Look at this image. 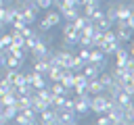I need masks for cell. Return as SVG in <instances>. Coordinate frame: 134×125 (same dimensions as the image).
<instances>
[{"mask_svg":"<svg viewBox=\"0 0 134 125\" xmlns=\"http://www.w3.org/2000/svg\"><path fill=\"white\" fill-rule=\"evenodd\" d=\"M77 38H80V29H75L69 23H65L63 27V48H71V46H77Z\"/></svg>","mask_w":134,"mask_h":125,"instance_id":"6da1fadb","label":"cell"},{"mask_svg":"<svg viewBox=\"0 0 134 125\" xmlns=\"http://www.w3.org/2000/svg\"><path fill=\"white\" fill-rule=\"evenodd\" d=\"M61 23V12L57 10H50L48 8V12L44 15V19H42V23H40V31H48L50 27H54V25H59Z\"/></svg>","mask_w":134,"mask_h":125,"instance_id":"7a4b0ae2","label":"cell"},{"mask_svg":"<svg viewBox=\"0 0 134 125\" xmlns=\"http://www.w3.org/2000/svg\"><path fill=\"white\" fill-rule=\"evenodd\" d=\"M25 83H29L34 90H40V88H44L48 81H46V75H42V73H38V71H31V73H25Z\"/></svg>","mask_w":134,"mask_h":125,"instance_id":"3957f363","label":"cell"},{"mask_svg":"<svg viewBox=\"0 0 134 125\" xmlns=\"http://www.w3.org/2000/svg\"><path fill=\"white\" fill-rule=\"evenodd\" d=\"M77 121V115L69 108H57V123L61 125H73Z\"/></svg>","mask_w":134,"mask_h":125,"instance_id":"277c9868","label":"cell"},{"mask_svg":"<svg viewBox=\"0 0 134 125\" xmlns=\"http://www.w3.org/2000/svg\"><path fill=\"white\" fill-rule=\"evenodd\" d=\"M40 8L36 6V4H25V6H21V19H23V23L25 25H31L34 21H36V12H38Z\"/></svg>","mask_w":134,"mask_h":125,"instance_id":"5b68a950","label":"cell"},{"mask_svg":"<svg viewBox=\"0 0 134 125\" xmlns=\"http://www.w3.org/2000/svg\"><path fill=\"white\" fill-rule=\"evenodd\" d=\"M38 115H40V123H44V125H48V123H57V108H52V106L44 108V110L38 113Z\"/></svg>","mask_w":134,"mask_h":125,"instance_id":"8992f818","label":"cell"},{"mask_svg":"<svg viewBox=\"0 0 134 125\" xmlns=\"http://www.w3.org/2000/svg\"><path fill=\"white\" fill-rule=\"evenodd\" d=\"M132 10H134L132 2H130V4H117V6H115V21H117V19H126V17L134 15Z\"/></svg>","mask_w":134,"mask_h":125,"instance_id":"52a82bcc","label":"cell"},{"mask_svg":"<svg viewBox=\"0 0 134 125\" xmlns=\"http://www.w3.org/2000/svg\"><path fill=\"white\" fill-rule=\"evenodd\" d=\"M25 60H21V58H17V56H13L10 52H4V67H8V69H21V65H23Z\"/></svg>","mask_w":134,"mask_h":125,"instance_id":"ba28073f","label":"cell"},{"mask_svg":"<svg viewBox=\"0 0 134 125\" xmlns=\"http://www.w3.org/2000/svg\"><path fill=\"white\" fill-rule=\"evenodd\" d=\"M46 88H48L54 96H67V94H69V90H65V85H63L61 81H50V83H46Z\"/></svg>","mask_w":134,"mask_h":125,"instance_id":"9c48e42d","label":"cell"},{"mask_svg":"<svg viewBox=\"0 0 134 125\" xmlns=\"http://www.w3.org/2000/svg\"><path fill=\"white\" fill-rule=\"evenodd\" d=\"M86 92H88L90 96H94V94H100V92H105V88H103V83H100L98 79H88Z\"/></svg>","mask_w":134,"mask_h":125,"instance_id":"30bf717a","label":"cell"},{"mask_svg":"<svg viewBox=\"0 0 134 125\" xmlns=\"http://www.w3.org/2000/svg\"><path fill=\"white\" fill-rule=\"evenodd\" d=\"M59 12H61V17H65L67 21H73V19L80 15V6H77V4H73V6H67V8L59 10Z\"/></svg>","mask_w":134,"mask_h":125,"instance_id":"8fae6325","label":"cell"},{"mask_svg":"<svg viewBox=\"0 0 134 125\" xmlns=\"http://www.w3.org/2000/svg\"><path fill=\"white\" fill-rule=\"evenodd\" d=\"M13 119H15V123H19V125H34V123H38V119H36V117H27V115H25V113H21V110H19Z\"/></svg>","mask_w":134,"mask_h":125,"instance_id":"7c38bea8","label":"cell"},{"mask_svg":"<svg viewBox=\"0 0 134 125\" xmlns=\"http://www.w3.org/2000/svg\"><path fill=\"white\" fill-rule=\"evenodd\" d=\"M132 31L134 29H128V27H119V29H115V38L119 40V42H130L132 40Z\"/></svg>","mask_w":134,"mask_h":125,"instance_id":"4fadbf2b","label":"cell"},{"mask_svg":"<svg viewBox=\"0 0 134 125\" xmlns=\"http://www.w3.org/2000/svg\"><path fill=\"white\" fill-rule=\"evenodd\" d=\"M17 12H19V6H8L6 8V12H4V25H10L15 19H17Z\"/></svg>","mask_w":134,"mask_h":125,"instance_id":"5bb4252c","label":"cell"},{"mask_svg":"<svg viewBox=\"0 0 134 125\" xmlns=\"http://www.w3.org/2000/svg\"><path fill=\"white\" fill-rule=\"evenodd\" d=\"M103 58H105V54H103L96 46H94V48H90V54H88V63H90V65H96V63H100Z\"/></svg>","mask_w":134,"mask_h":125,"instance_id":"9a60e30c","label":"cell"},{"mask_svg":"<svg viewBox=\"0 0 134 125\" xmlns=\"http://www.w3.org/2000/svg\"><path fill=\"white\" fill-rule=\"evenodd\" d=\"M82 73H84L88 79H96V77H98V69H96V65H90V63H86V65L82 67Z\"/></svg>","mask_w":134,"mask_h":125,"instance_id":"2e32d148","label":"cell"},{"mask_svg":"<svg viewBox=\"0 0 134 125\" xmlns=\"http://www.w3.org/2000/svg\"><path fill=\"white\" fill-rule=\"evenodd\" d=\"M48 67H50V63H48L46 58H36V63H34V71H38V73H42V75H46Z\"/></svg>","mask_w":134,"mask_h":125,"instance_id":"e0dca14e","label":"cell"},{"mask_svg":"<svg viewBox=\"0 0 134 125\" xmlns=\"http://www.w3.org/2000/svg\"><path fill=\"white\" fill-rule=\"evenodd\" d=\"M96 79H98V81L103 83V88H105V90H107V88H109V85H111V83L115 81V79H113V75H111V73H107V71H100Z\"/></svg>","mask_w":134,"mask_h":125,"instance_id":"ac0fdd59","label":"cell"},{"mask_svg":"<svg viewBox=\"0 0 134 125\" xmlns=\"http://www.w3.org/2000/svg\"><path fill=\"white\" fill-rule=\"evenodd\" d=\"M84 65H86V63H84L77 54H73V56H71V60H69V69H71V71H82V67H84Z\"/></svg>","mask_w":134,"mask_h":125,"instance_id":"d6986e66","label":"cell"},{"mask_svg":"<svg viewBox=\"0 0 134 125\" xmlns=\"http://www.w3.org/2000/svg\"><path fill=\"white\" fill-rule=\"evenodd\" d=\"M17 113H19V110H17V106H15V104H6V106H2V115H4V119H6V121H10Z\"/></svg>","mask_w":134,"mask_h":125,"instance_id":"ffe728a7","label":"cell"},{"mask_svg":"<svg viewBox=\"0 0 134 125\" xmlns=\"http://www.w3.org/2000/svg\"><path fill=\"white\" fill-rule=\"evenodd\" d=\"M98 8H100V2H88V4H84V12H82V15H86V17L90 19V15L96 12Z\"/></svg>","mask_w":134,"mask_h":125,"instance_id":"44dd1931","label":"cell"},{"mask_svg":"<svg viewBox=\"0 0 134 125\" xmlns=\"http://www.w3.org/2000/svg\"><path fill=\"white\" fill-rule=\"evenodd\" d=\"M94 25H96L98 29H111V27H113V21H111V19H107V17L103 15L98 21H94Z\"/></svg>","mask_w":134,"mask_h":125,"instance_id":"7402d4cb","label":"cell"},{"mask_svg":"<svg viewBox=\"0 0 134 125\" xmlns=\"http://www.w3.org/2000/svg\"><path fill=\"white\" fill-rule=\"evenodd\" d=\"M115 102H117L119 106H126V104H130V102H132V96H130V94H126V92H119V94L115 96Z\"/></svg>","mask_w":134,"mask_h":125,"instance_id":"603a6c76","label":"cell"},{"mask_svg":"<svg viewBox=\"0 0 134 125\" xmlns=\"http://www.w3.org/2000/svg\"><path fill=\"white\" fill-rule=\"evenodd\" d=\"M29 94H34V88H31L29 83H21V85H17V96H29Z\"/></svg>","mask_w":134,"mask_h":125,"instance_id":"cb8c5ba5","label":"cell"},{"mask_svg":"<svg viewBox=\"0 0 134 125\" xmlns=\"http://www.w3.org/2000/svg\"><path fill=\"white\" fill-rule=\"evenodd\" d=\"M121 92L134 96V79H128V81H121Z\"/></svg>","mask_w":134,"mask_h":125,"instance_id":"d4e9b609","label":"cell"},{"mask_svg":"<svg viewBox=\"0 0 134 125\" xmlns=\"http://www.w3.org/2000/svg\"><path fill=\"white\" fill-rule=\"evenodd\" d=\"M10 40H13L10 33H0V50H2V52L10 46Z\"/></svg>","mask_w":134,"mask_h":125,"instance_id":"484cf974","label":"cell"},{"mask_svg":"<svg viewBox=\"0 0 134 125\" xmlns=\"http://www.w3.org/2000/svg\"><path fill=\"white\" fill-rule=\"evenodd\" d=\"M34 4L40 8V10H48L52 6V0H34Z\"/></svg>","mask_w":134,"mask_h":125,"instance_id":"4316f807","label":"cell"},{"mask_svg":"<svg viewBox=\"0 0 134 125\" xmlns=\"http://www.w3.org/2000/svg\"><path fill=\"white\" fill-rule=\"evenodd\" d=\"M19 33H21V35H23V38H29V35H34V33H36V31H34V29H31V27H29V25H25V27H23V29H19Z\"/></svg>","mask_w":134,"mask_h":125,"instance_id":"83f0119b","label":"cell"},{"mask_svg":"<svg viewBox=\"0 0 134 125\" xmlns=\"http://www.w3.org/2000/svg\"><path fill=\"white\" fill-rule=\"evenodd\" d=\"M88 54H90V48H82V46H80V54H77V56H80L84 63H88Z\"/></svg>","mask_w":134,"mask_h":125,"instance_id":"f1b7e54d","label":"cell"},{"mask_svg":"<svg viewBox=\"0 0 134 125\" xmlns=\"http://www.w3.org/2000/svg\"><path fill=\"white\" fill-rule=\"evenodd\" d=\"M96 123H98V125H111V121H109V117H107L105 113H103V117L96 119Z\"/></svg>","mask_w":134,"mask_h":125,"instance_id":"f546056e","label":"cell"},{"mask_svg":"<svg viewBox=\"0 0 134 125\" xmlns=\"http://www.w3.org/2000/svg\"><path fill=\"white\" fill-rule=\"evenodd\" d=\"M29 2H31V0H15V6H19V8H21V6L29 4Z\"/></svg>","mask_w":134,"mask_h":125,"instance_id":"4dcf8cb0","label":"cell"},{"mask_svg":"<svg viewBox=\"0 0 134 125\" xmlns=\"http://www.w3.org/2000/svg\"><path fill=\"white\" fill-rule=\"evenodd\" d=\"M4 52H6V50H4ZM4 52L0 50V67H4Z\"/></svg>","mask_w":134,"mask_h":125,"instance_id":"1f68e13d","label":"cell"},{"mask_svg":"<svg viewBox=\"0 0 134 125\" xmlns=\"http://www.w3.org/2000/svg\"><path fill=\"white\" fill-rule=\"evenodd\" d=\"M4 123H8V121L4 119V115H2V110H0V125H4Z\"/></svg>","mask_w":134,"mask_h":125,"instance_id":"d6a6232c","label":"cell"},{"mask_svg":"<svg viewBox=\"0 0 134 125\" xmlns=\"http://www.w3.org/2000/svg\"><path fill=\"white\" fill-rule=\"evenodd\" d=\"M0 6H4V0H0Z\"/></svg>","mask_w":134,"mask_h":125,"instance_id":"836d02e7","label":"cell"},{"mask_svg":"<svg viewBox=\"0 0 134 125\" xmlns=\"http://www.w3.org/2000/svg\"><path fill=\"white\" fill-rule=\"evenodd\" d=\"M94 2H103V0H94Z\"/></svg>","mask_w":134,"mask_h":125,"instance_id":"e575fe53","label":"cell"},{"mask_svg":"<svg viewBox=\"0 0 134 125\" xmlns=\"http://www.w3.org/2000/svg\"><path fill=\"white\" fill-rule=\"evenodd\" d=\"M111 2H119V0H111Z\"/></svg>","mask_w":134,"mask_h":125,"instance_id":"d590c367","label":"cell"}]
</instances>
